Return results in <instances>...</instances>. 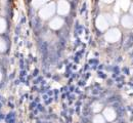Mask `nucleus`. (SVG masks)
Instances as JSON below:
<instances>
[]
</instances>
